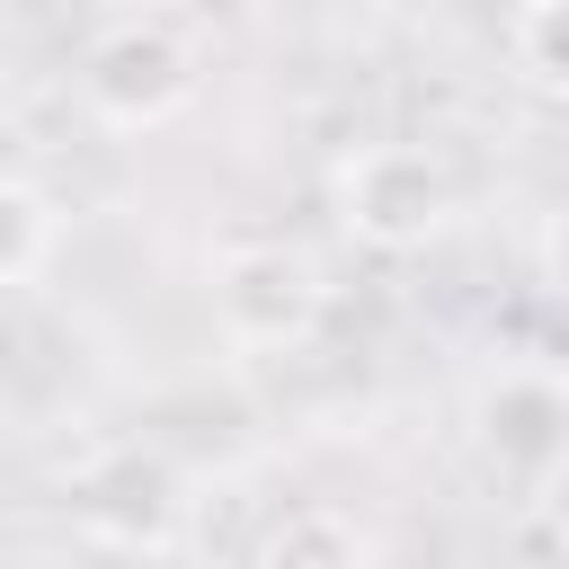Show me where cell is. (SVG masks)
<instances>
[{"label": "cell", "mask_w": 569, "mask_h": 569, "mask_svg": "<svg viewBox=\"0 0 569 569\" xmlns=\"http://www.w3.org/2000/svg\"><path fill=\"white\" fill-rule=\"evenodd\" d=\"M80 107L107 133H151L196 98V53L169 18H116L80 44Z\"/></svg>", "instance_id": "1"}, {"label": "cell", "mask_w": 569, "mask_h": 569, "mask_svg": "<svg viewBox=\"0 0 569 569\" xmlns=\"http://www.w3.org/2000/svg\"><path fill=\"white\" fill-rule=\"evenodd\" d=\"M453 213V178L436 169V151L418 142H365L338 160V222L347 240L400 258V249H427Z\"/></svg>", "instance_id": "2"}, {"label": "cell", "mask_w": 569, "mask_h": 569, "mask_svg": "<svg viewBox=\"0 0 569 569\" xmlns=\"http://www.w3.org/2000/svg\"><path fill=\"white\" fill-rule=\"evenodd\" d=\"M213 329L240 356H293L320 329V276L284 240H240L213 267Z\"/></svg>", "instance_id": "3"}, {"label": "cell", "mask_w": 569, "mask_h": 569, "mask_svg": "<svg viewBox=\"0 0 569 569\" xmlns=\"http://www.w3.org/2000/svg\"><path fill=\"white\" fill-rule=\"evenodd\" d=\"M471 445L507 489H551L569 471V382L542 365H507L471 400Z\"/></svg>", "instance_id": "4"}, {"label": "cell", "mask_w": 569, "mask_h": 569, "mask_svg": "<svg viewBox=\"0 0 569 569\" xmlns=\"http://www.w3.org/2000/svg\"><path fill=\"white\" fill-rule=\"evenodd\" d=\"M178 471L151 453V445H107L98 462H80L71 480V525L98 542V551H124V560H151L178 542Z\"/></svg>", "instance_id": "5"}, {"label": "cell", "mask_w": 569, "mask_h": 569, "mask_svg": "<svg viewBox=\"0 0 569 569\" xmlns=\"http://www.w3.org/2000/svg\"><path fill=\"white\" fill-rule=\"evenodd\" d=\"M365 560H373V542H365V525L338 516V507H293V516L258 542V569H365Z\"/></svg>", "instance_id": "6"}, {"label": "cell", "mask_w": 569, "mask_h": 569, "mask_svg": "<svg viewBox=\"0 0 569 569\" xmlns=\"http://www.w3.org/2000/svg\"><path fill=\"white\" fill-rule=\"evenodd\" d=\"M53 240H62L53 204H44L27 178H0V293H9V284H36L44 258H53Z\"/></svg>", "instance_id": "7"}, {"label": "cell", "mask_w": 569, "mask_h": 569, "mask_svg": "<svg viewBox=\"0 0 569 569\" xmlns=\"http://www.w3.org/2000/svg\"><path fill=\"white\" fill-rule=\"evenodd\" d=\"M516 62L542 89H569V0H525L516 9Z\"/></svg>", "instance_id": "8"}, {"label": "cell", "mask_w": 569, "mask_h": 569, "mask_svg": "<svg viewBox=\"0 0 569 569\" xmlns=\"http://www.w3.org/2000/svg\"><path fill=\"white\" fill-rule=\"evenodd\" d=\"M27 160H36V133L0 107V178H27Z\"/></svg>", "instance_id": "9"}, {"label": "cell", "mask_w": 569, "mask_h": 569, "mask_svg": "<svg viewBox=\"0 0 569 569\" xmlns=\"http://www.w3.org/2000/svg\"><path fill=\"white\" fill-rule=\"evenodd\" d=\"M542 276L569 293V213H551V231H542Z\"/></svg>", "instance_id": "10"}, {"label": "cell", "mask_w": 569, "mask_h": 569, "mask_svg": "<svg viewBox=\"0 0 569 569\" xmlns=\"http://www.w3.org/2000/svg\"><path fill=\"white\" fill-rule=\"evenodd\" d=\"M551 569H569V551H560V560H551Z\"/></svg>", "instance_id": "11"}]
</instances>
